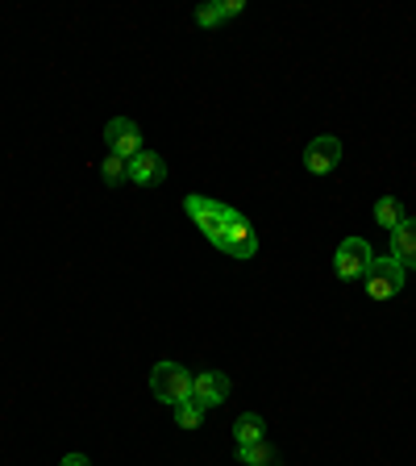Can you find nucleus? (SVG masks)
<instances>
[{
    "mask_svg": "<svg viewBox=\"0 0 416 466\" xmlns=\"http://www.w3.org/2000/svg\"><path fill=\"white\" fill-rule=\"evenodd\" d=\"M100 179H104L109 188L125 183V179H129V163H125V159H117V154H109V159L100 163Z\"/></svg>",
    "mask_w": 416,
    "mask_h": 466,
    "instance_id": "4468645a",
    "label": "nucleus"
},
{
    "mask_svg": "<svg viewBox=\"0 0 416 466\" xmlns=\"http://www.w3.org/2000/svg\"><path fill=\"white\" fill-rule=\"evenodd\" d=\"M104 142H109V154H117V159H138L142 150V129L138 121H129V117H113L109 125H104Z\"/></svg>",
    "mask_w": 416,
    "mask_h": 466,
    "instance_id": "20e7f679",
    "label": "nucleus"
},
{
    "mask_svg": "<svg viewBox=\"0 0 416 466\" xmlns=\"http://www.w3.org/2000/svg\"><path fill=\"white\" fill-rule=\"evenodd\" d=\"M371 263H375V254H371V242L367 238H346L342 246H337V254H333V275L342 279V283H350V279H362V275H367Z\"/></svg>",
    "mask_w": 416,
    "mask_h": 466,
    "instance_id": "7ed1b4c3",
    "label": "nucleus"
},
{
    "mask_svg": "<svg viewBox=\"0 0 416 466\" xmlns=\"http://www.w3.org/2000/svg\"><path fill=\"white\" fill-rule=\"evenodd\" d=\"M304 167L312 171V175H329V171H337L342 167V138H333V134L312 138L304 146Z\"/></svg>",
    "mask_w": 416,
    "mask_h": 466,
    "instance_id": "423d86ee",
    "label": "nucleus"
},
{
    "mask_svg": "<svg viewBox=\"0 0 416 466\" xmlns=\"http://www.w3.org/2000/svg\"><path fill=\"white\" fill-rule=\"evenodd\" d=\"M208 204H213V200H208V196H200V192H192V196H183V209H188V217H192V221H196L200 213L208 209Z\"/></svg>",
    "mask_w": 416,
    "mask_h": 466,
    "instance_id": "f3484780",
    "label": "nucleus"
},
{
    "mask_svg": "<svg viewBox=\"0 0 416 466\" xmlns=\"http://www.w3.org/2000/svg\"><path fill=\"white\" fill-rule=\"evenodd\" d=\"M375 221L387 229V233H391V229H396L400 221H404V204H400L396 196H383V200H375Z\"/></svg>",
    "mask_w": 416,
    "mask_h": 466,
    "instance_id": "ddd939ff",
    "label": "nucleus"
},
{
    "mask_svg": "<svg viewBox=\"0 0 416 466\" xmlns=\"http://www.w3.org/2000/svg\"><path fill=\"white\" fill-rule=\"evenodd\" d=\"M59 466H92V458L88 454H63Z\"/></svg>",
    "mask_w": 416,
    "mask_h": 466,
    "instance_id": "6ab92c4d",
    "label": "nucleus"
},
{
    "mask_svg": "<svg viewBox=\"0 0 416 466\" xmlns=\"http://www.w3.org/2000/svg\"><path fill=\"white\" fill-rule=\"evenodd\" d=\"M238 217H242L238 209H229V204H221V200H213V204H208V209L196 217V225H200V233H204V238L213 242V246H221V242H225V229L233 225V221H238Z\"/></svg>",
    "mask_w": 416,
    "mask_h": 466,
    "instance_id": "6e6552de",
    "label": "nucleus"
},
{
    "mask_svg": "<svg viewBox=\"0 0 416 466\" xmlns=\"http://www.w3.org/2000/svg\"><path fill=\"white\" fill-rule=\"evenodd\" d=\"M233 454H238L242 466H279V454H275V446H271V441H258V446H242V450H233Z\"/></svg>",
    "mask_w": 416,
    "mask_h": 466,
    "instance_id": "f8f14e48",
    "label": "nucleus"
},
{
    "mask_svg": "<svg viewBox=\"0 0 416 466\" xmlns=\"http://www.w3.org/2000/svg\"><path fill=\"white\" fill-rule=\"evenodd\" d=\"M175 421H179V425H183V429H196L200 421H204V408H200L196 400H183V404L175 408Z\"/></svg>",
    "mask_w": 416,
    "mask_h": 466,
    "instance_id": "2eb2a0df",
    "label": "nucleus"
},
{
    "mask_svg": "<svg viewBox=\"0 0 416 466\" xmlns=\"http://www.w3.org/2000/svg\"><path fill=\"white\" fill-rule=\"evenodd\" d=\"M258 441H267V421L258 417V412H242V417L233 421V450L258 446Z\"/></svg>",
    "mask_w": 416,
    "mask_h": 466,
    "instance_id": "9b49d317",
    "label": "nucleus"
},
{
    "mask_svg": "<svg viewBox=\"0 0 416 466\" xmlns=\"http://www.w3.org/2000/svg\"><path fill=\"white\" fill-rule=\"evenodd\" d=\"M167 179V163H163L159 150H142L138 159H129V183L138 188H159Z\"/></svg>",
    "mask_w": 416,
    "mask_h": 466,
    "instance_id": "0eeeda50",
    "label": "nucleus"
},
{
    "mask_svg": "<svg viewBox=\"0 0 416 466\" xmlns=\"http://www.w3.org/2000/svg\"><path fill=\"white\" fill-rule=\"evenodd\" d=\"M221 21H225L221 5H200V9H196V25H200V30H217Z\"/></svg>",
    "mask_w": 416,
    "mask_h": 466,
    "instance_id": "dca6fc26",
    "label": "nucleus"
},
{
    "mask_svg": "<svg viewBox=\"0 0 416 466\" xmlns=\"http://www.w3.org/2000/svg\"><path fill=\"white\" fill-rule=\"evenodd\" d=\"M391 258L404 271H416V217H404L391 229Z\"/></svg>",
    "mask_w": 416,
    "mask_h": 466,
    "instance_id": "9d476101",
    "label": "nucleus"
},
{
    "mask_svg": "<svg viewBox=\"0 0 416 466\" xmlns=\"http://www.w3.org/2000/svg\"><path fill=\"white\" fill-rule=\"evenodd\" d=\"M404 279H408V271L400 267L391 254H387V258H375V263H371V271L362 275V283H367V296L371 300H391V296H400Z\"/></svg>",
    "mask_w": 416,
    "mask_h": 466,
    "instance_id": "f03ea898",
    "label": "nucleus"
},
{
    "mask_svg": "<svg viewBox=\"0 0 416 466\" xmlns=\"http://www.w3.org/2000/svg\"><path fill=\"white\" fill-rule=\"evenodd\" d=\"M221 13H225V21L242 17V13H246V0H221Z\"/></svg>",
    "mask_w": 416,
    "mask_h": 466,
    "instance_id": "a211bd4d",
    "label": "nucleus"
},
{
    "mask_svg": "<svg viewBox=\"0 0 416 466\" xmlns=\"http://www.w3.org/2000/svg\"><path fill=\"white\" fill-rule=\"evenodd\" d=\"M150 392H154V400L167 408H179L183 400L192 396V371L179 367V362H171V358H163V362H154L150 367Z\"/></svg>",
    "mask_w": 416,
    "mask_h": 466,
    "instance_id": "f257e3e1",
    "label": "nucleus"
},
{
    "mask_svg": "<svg viewBox=\"0 0 416 466\" xmlns=\"http://www.w3.org/2000/svg\"><path fill=\"white\" fill-rule=\"evenodd\" d=\"M217 250H225L229 258H242V263H246V258H254V254H258V233H254V225H250L246 217H238L233 225L225 229V242H221Z\"/></svg>",
    "mask_w": 416,
    "mask_h": 466,
    "instance_id": "1a4fd4ad",
    "label": "nucleus"
},
{
    "mask_svg": "<svg viewBox=\"0 0 416 466\" xmlns=\"http://www.w3.org/2000/svg\"><path fill=\"white\" fill-rule=\"evenodd\" d=\"M229 375L225 371H200V375H192V396L188 400H196L200 408H221L229 400Z\"/></svg>",
    "mask_w": 416,
    "mask_h": 466,
    "instance_id": "39448f33",
    "label": "nucleus"
}]
</instances>
